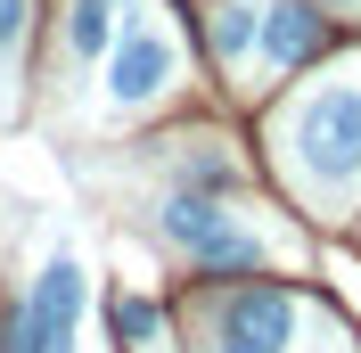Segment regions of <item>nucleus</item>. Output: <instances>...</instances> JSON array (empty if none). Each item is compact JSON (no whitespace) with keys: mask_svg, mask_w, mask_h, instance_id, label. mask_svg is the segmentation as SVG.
<instances>
[{"mask_svg":"<svg viewBox=\"0 0 361 353\" xmlns=\"http://www.w3.org/2000/svg\"><path fill=\"white\" fill-rule=\"evenodd\" d=\"M288 156L329 205H345L361 189V90H320L304 99V115L288 124Z\"/></svg>","mask_w":361,"mask_h":353,"instance_id":"f257e3e1","label":"nucleus"},{"mask_svg":"<svg viewBox=\"0 0 361 353\" xmlns=\"http://www.w3.org/2000/svg\"><path fill=\"white\" fill-rule=\"evenodd\" d=\"M82 337V263L74 255H49L42 280L25 287L8 321H0V353H74Z\"/></svg>","mask_w":361,"mask_h":353,"instance_id":"f03ea898","label":"nucleus"},{"mask_svg":"<svg viewBox=\"0 0 361 353\" xmlns=\"http://www.w3.org/2000/svg\"><path fill=\"white\" fill-rule=\"evenodd\" d=\"M157 222H164V239H173V246H189V255L214 263V271H263V263H271V246L255 239L222 198H205V189H173Z\"/></svg>","mask_w":361,"mask_h":353,"instance_id":"7ed1b4c3","label":"nucleus"},{"mask_svg":"<svg viewBox=\"0 0 361 353\" xmlns=\"http://www.w3.org/2000/svg\"><path fill=\"white\" fill-rule=\"evenodd\" d=\"M304 329V304L279 287H238L214 304V353H288Z\"/></svg>","mask_w":361,"mask_h":353,"instance_id":"20e7f679","label":"nucleus"},{"mask_svg":"<svg viewBox=\"0 0 361 353\" xmlns=\"http://www.w3.org/2000/svg\"><path fill=\"white\" fill-rule=\"evenodd\" d=\"M173 74H180V49H173L164 25H132L107 49V99L115 107H148L157 90H173Z\"/></svg>","mask_w":361,"mask_h":353,"instance_id":"39448f33","label":"nucleus"},{"mask_svg":"<svg viewBox=\"0 0 361 353\" xmlns=\"http://www.w3.org/2000/svg\"><path fill=\"white\" fill-rule=\"evenodd\" d=\"M263 66L271 74H295V66H312L320 49H329V17H320L312 0H271L263 8Z\"/></svg>","mask_w":361,"mask_h":353,"instance_id":"423d86ee","label":"nucleus"},{"mask_svg":"<svg viewBox=\"0 0 361 353\" xmlns=\"http://www.w3.org/2000/svg\"><path fill=\"white\" fill-rule=\"evenodd\" d=\"M255 42H263V0H222V8H205V49H214L222 66H247Z\"/></svg>","mask_w":361,"mask_h":353,"instance_id":"0eeeda50","label":"nucleus"},{"mask_svg":"<svg viewBox=\"0 0 361 353\" xmlns=\"http://www.w3.org/2000/svg\"><path fill=\"white\" fill-rule=\"evenodd\" d=\"M123 0H74V17H66V49L82 58V66H99L115 42H123Z\"/></svg>","mask_w":361,"mask_h":353,"instance_id":"6e6552de","label":"nucleus"},{"mask_svg":"<svg viewBox=\"0 0 361 353\" xmlns=\"http://www.w3.org/2000/svg\"><path fill=\"white\" fill-rule=\"evenodd\" d=\"M25 17H33V0H0V66L17 58V42H25Z\"/></svg>","mask_w":361,"mask_h":353,"instance_id":"1a4fd4ad","label":"nucleus"},{"mask_svg":"<svg viewBox=\"0 0 361 353\" xmlns=\"http://www.w3.org/2000/svg\"><path fill=\"white\" fill-rule=\"evenodd\" d=\"M115 321H123V337H148V329H157V312H148V304H123Z\"/></svg>","mask_w":361,"mask_h":353,"instance_id":"9d476101","label":"nucleus"}]
</instances>
